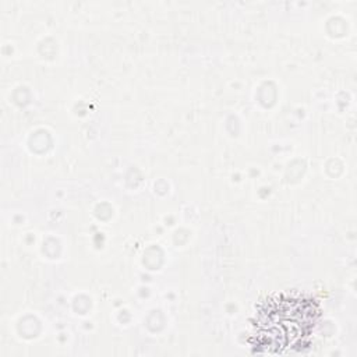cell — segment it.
Instances as JSON below:
<instances>
[{
  "mask_svg": "<svg viewBox=\"0 0 357 357\" xmlns=\"http://www.w3.org/2000/svg\"><path fill=\"white\" fill-rule=\"evenodd\" d=\"M319 310L314 300L282 294L266 301L254 325V347L259 353H296L307 343Z\"/></svg>",
  "mask_w": 357,
  "mask_h": 357,
  "instance_id": "1",
  "label": "cell"
}]
</instances>
